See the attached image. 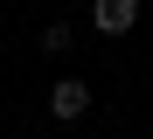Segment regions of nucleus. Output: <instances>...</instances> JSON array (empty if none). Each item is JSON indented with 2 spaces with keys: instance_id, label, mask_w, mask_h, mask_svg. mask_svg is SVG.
I'll list each match as a JSON object with an SVG mask.
<instances>
[{
  "instance_id": "nucleus-1",
  "label": "nucleus",
  "mask_w": 153,
  "mask_h": 139,
  "mask_svg": "<svg viewBox=\"0 0 153 139\" xmlns=\"http://www.w3.org/2000/svg\"><path fill=\"white\" fill-rule=\"evenodd\" d=\"M91 21H97V35H132L139 0H97V7H91Z\"/></svg>"
},
{
  "instance_id": "nucleus-2",
  "label": "nucleus",
  "mask_w": 153,
  "mask_h": 139,
  "mask_svg": "<svg viewBox=\"0 0 153 139\" xmlns=\"http://www.w3.org/2000/svg\"><path fill=\"white\" fill-rule=\"evenodd\" d=\"M49 111H56V118H84V111H91V91L76 77H63L56 91H49Z\"/></svg>"
},
{
  "instance_id": "nucleus-3",
  "label": "nucleus",
  "mask_w": 153,
  "mask_h": 139,
  "mask_svg": "<svg viewBox=\"0 0 153 139\" xmlns=\"http://www.w3.org/2000/svg\"><path fill=\"white\" fill-rule=\"evenodd\" d=\"M70 42H76V35H70V21H49V28H42V49H49V56H63Z\"/></svg>"
}]
</instances>
